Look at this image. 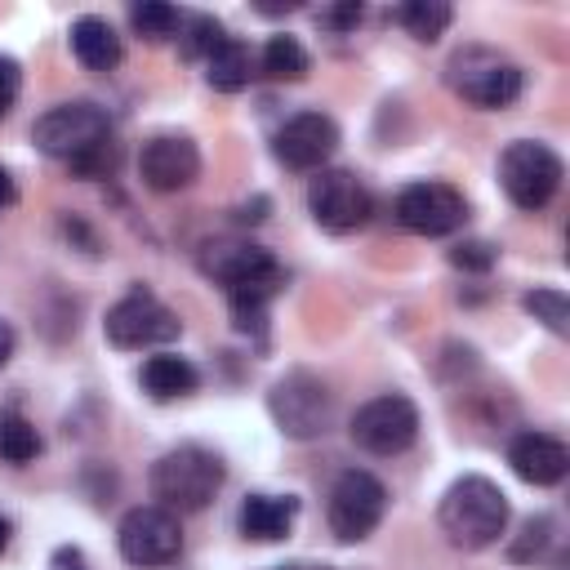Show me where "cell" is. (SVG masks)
<instances>
[{
	"label": "cell",
	"instance_id": "obj_1",
	"mask_svg": "<svg viewBox=\"0 0 570 570\" xmlns=\"http://www.w3.org/2000/svg\"><path fill=\"white\" fill-rule=\"evenodd\" d=\"M200 272L209 281H218L232 298V316L236 330H258L263 312L272 303V294L285 285L281 263L254 245V240H236V236H214L200 245Z\"/></svg>",
	"mask_w": 570,
	"mask_h": 570
},
{
	"label": "cell",
	"instance_id": "obj_2",
	"mask_svg": "<svg viewBox=\"0 0 570 570\" xmlns=\"http://www.w3.org/2000/svg\"><path fill=\"white\" fill-rule=\"evenodd\" d=\"M31 142H36L45 156L67 160L80 178L111 174V165H116L111 120H107V111L94 107V102H58V107H49V111L31 125Z\"/></svg>",
	"mask_w": 570,
	"mask_h": 570
},
{
	"label": "cell",
	"instance_id": "obj_3",
	"mask_svg": "<svg viewBox=\"0 0 570 570\" xmlns=\"http://www.w3.org/2000/svg\"><path fill=\"white\" fill-rule=\"evenodd\" d=\"M441 534L463 548V552H481L490 543H499V534L508 530V494L490 481V476H459L436 508Z\"/></svg>",
	"mask_w": 570,
	"mask_h": 570
},
{
	"label": "cell",
	"instance_id": "obj_4",
	"mask_svg": "<svg viewBox=\"0 0 570 570\" xmlns=\"http://www.w3.org/2000/svg\"><path fill=\"white\" fill-rule=\"evenodd\" d=\"M223 459L205 445H178L169 454H160L151 463V494L160 499V508H169L174 517L178 512H200L214 503V494L223 490Z\"/></svg>",
	"mask_w": 570,
	"mask_h": 570
},
{
	"label": "cell",
	"instance_id": "obj_5",
	"mask_svg": "<svg viewBox=\"0 0 570 570\" xmlns=\"http://www.w3.org/2000/svg\"><path fill=\"white\" fill-rule=\"evenodd\" d=\"M445 85H450L463 102L485 107V111H499V107H512V102L521 98L525 71H521L508 53H499V49H490V45H463V49H454L450 62H445Z\"/></svg>",
	"mask_w": 570,
	"mask_h": 570
},
{
	"label": "cell",
	"instance_id": "obj_6",
	"mask_svg": "<svg viewBox=\"0 0 570 570\" xmlns=\"http://www.w3.org/2000/svg\"><path fill=\"white\" fill-rule=\"evenodd\" d=\"M267 410L272 423L289 436V441H312L330 432L334 419V392L325 387V379H316L312 370H289L272 383L267 392Z\"/></svg>",
	"mask_w": 570,
	"mask_h": 570
},
{
	"label": "cell",
	"instance_id": "obj_7",
	"mask_svg": "<svg viewBox=\"0 0 570 570\" xmlns=\"http://www.w3.org/2000/svg\"><path fill=\"white\" fill-rule=\"evenodd\" d=\"M561 174H566V169H561V156H557L552 147L534 142V138H517V142H508L503 156H499V187H503L508 200H512L517 209H525V214L543 209V205L557 196Z\"/></svg>",
	"mask_w": 570,
	"mask_h": 570
},
{
	"label": "cell",
	"instance_id": "obj_8",
	"mask_svg": "<svg viewBox=\"0 0 570 570\" xmlns=\"http://www.w3.org/2000/svg\"><path fill=\"white\" fill-rule=\"evenodd\" d=\"M347 432H352V441H356L365 454L387 459V454H401V450L414 445V436H419V410H414L410 396L387 392V396L365 401V405L352 414V428H347Z\"/></svg>",
	"mask_w": 570,
	"mask_h": 570
},
{
	"label": "cell",
	"instance_id": "obj_9",
	"mask_svg": "<svg viewBox=\"0 0 570 570\" xmlns=\"http://www.w3.org/2000/svg\"><path fill=\"white\" fill-rule=\"evenodd\" d=\"M116 543H120V557L129 566H169L178 552H183V530H178V517L160 503H142V508H129L120 517V530H116Z\"/></svg>",
	"mask_w": 570,
	"mask_h": 570
},
{
	"label": "cell",
	"instance_id": "obj_10",
	"mask_svg": "<svg viewBox=\"0 0 570 570\" xmlns=\"http://www.w3.org/2000/svg\"><path fill=\"white\" fill-rule=\"evenodd\" d=\"M307 214L316 218L321 232L330 236H347L356 227H365L370 218V191L352 169H321L307 187Z\"/></svg>",
	"mask_w": 570,
	"mask_h": 570
},
{
	"label": "cell",
	"instance_id": "obj_11",
	"mask_svg": "<svg viewBox=\"0 0 570 570\" xmlns=\"http://www.w3.org/2000/svg\"><path fill=\"white\" fill-rule=\"evenodd\" d=\"M102 330H107V343H111V347L138 352V347H156V343L178 338L183 321H178L160 298H151L147 289H134V294H125V298L107 312Z\"/></svg>",
	"mask_w": 570,
	"mask_h": 570
},
{
	"label": "cell",
	"instance_id": "obj_12",
	"mask_svg": "<svg viewBox=\"0 0 570 570\" xmlns=\"http://www.w3.org/2000/svg\"><path fill=\"white\" fill-rule=\"evenodd\" d=\"M383 508H387L383 481L370 476V472H361V468H352V472H343V476L334 481L325 517H330V530H334L343 543H361V539L374 534V525L383 521Z\"/></svg>",
	"mask_w": 570,
	"mask_h": 570
},
{
	"label": "cell",
	"instance_id": "obj_13",
	"mask_svg": "<svg viewBox=\"0 0 570 570\" xmlns=\"http://www.w3.org/2000/svg\"><path fill=\"white\" fill-rule=\"evenodd\" d=\"M468 205L450 183H410L396 196V223L414 236H450L463 227Z\"/></svg>",
	"mask_w": 570,
	"mask_h": 570
},
{
	"label": "cell",
	"instance_id": "obj_14",
	"mask_svg": "<svg viewBox=\"0 0 570 570\" xmlns=\"http://www.w3.org/2000/svg\"><path fill=\"white\" fill-rule=\"evenodd\" d=\"M334 147H338V125L330 120V116H321V111H298V116H289L281 129H276V142H272V151H276V160L285 165V169H321L330 156H334Z\"/></svg>",
	"mask_w": 570,
	"mask_h": 570
},
{
	"label": "cell",
	"instance_id": "obj_15",
	"mask_svg": "<svg viewBox=\"0 0 570 570\" xmlns=\"http://www.w3.org/2000/svg\"><path fill=\"white\" fill-rule=\"evenodd\" d=\"M138 174L151 191H183L200 174V151L187 134H156L138 151Z\"/></svg>",
	"mask_w": 570,
	"mask_h": 570
},
{
	"label": "cell",
	"instance_id": "obj_16",
	"mask_svg": "<svg viewBox=\"0 0 570 570\" xmlns=\"http://www.w3.org/2000/svg\"><path fill=\"white\" fill-rule=\"evenodd\" d=\"M508 463L530 485H557L570 472V450L548 432H521L508 445Z\"/></svg>",
	"mask_w": 570,
	"mask_h": 570
},
{
	"label": "cell",
	"instance_id": "obj_17",
	"mask_svg": "<svg viewBox=\"0 0 570 570\" xmlns=\"http://www.w3.org/2000/svg\"><path fill=\"white\" fill-rule=\"evenodd\" d=\"M298 517V499L289 494H249L245 508H240V534L245 539H258V543H276L289 534Z\"/></svg>",
	"mask_w": 570,
	"mask_h": 570
},
{
	"label": "cell",
	"instance_id": "obj_18",
	"mask_svg": "<svg viewBox=\"0 0 570 570\" xmlns=\"http://www.w3.org/2000/svg\"><path fill=\"white\" fill-rule=\"evenodd\" d=\"M67 40H71V53H76L89 71H111V67L120 62V36H116V27H111L107 18H98V13L76 18Z\"/></svg>",
	"mask_w": 570,
	"mask_h": 570
},
{
	"label": "cell",
	"instance_id": "obj_19",
	"mask_svg": "<svg viewBox=\"0 0 570 570\" xmlns=\"http://www.w3.org/2000/svg\"><path fill=\"white\" fill-rule=\"evenodd\" d=\"M138 383H142V392H147L151 401H178V396L196 392L200 374H196V365H191L187 356L160 352V356H147V361H142Z\"/></svg>",
	"mask_w": 570,
	"mask_h": 570
},
{
	"label": "cell",
	"instance_id": "obj_20",
	"mask_svg": "<svg viewBox=\"0 0 570 570\" xmlns=\"http://www.w3.org/2000/svg\"><path fill=\"white\" fill-rule=\"evenodd\" d=\"M249 76H254V53H249V45L223 36L218 49L205 58V80H209V89H218V94H240V89L249 85Z\"/></svg>",
	"mask_w": 570,
	"mask_h": 570
},
{
	"label": "cell",
	"instance_id": "obj_21",
	"mask_svg": "<svg viewBox=\"0 0 570 570\" xmlns=\"http://www.w3.org/2000/svg\"><path fill=\"white\" fill-rule=\"evenodd\" d=\"M396 22H401L414 40L432 45V40L445 36V27L454 22V9H450L445 0H405V4L396 9Z\"/></svg>",
	"mask_w": 570,
	"mask_h": 570
},
{
	"label": "cell",
	"instance_id": "obj_22",
	"mask_svg": "<svg viewBox=\"0 0 570 570\" xmlns=\"http://www.w3.org/2000/svg\"><path fill=\"white\" fill-rule=\"evenodd\" d=\"M263 71L272 80H303L307 76V49L294 36H272L263 45Z\"/></svg>",
	"mask_w": 570,
	"mask_h": 570
},
{
	"label": "cell",
	"instance_id": "obj_23",
	"mask_svg": "<svg viewBox=\"0 0 570 570\" xmlns=\"http://www.w3.org/2000/svg\"><path fill=\"white\" fill-rule=\"evenodd\" d=\"M129 22H134V31L142 36V40H169L178 27H183V13L174 9V4H160V0H142V4H134L129 9Z\"/></svg>",
	"mask_w": 570,
	"mask_h": 570
},
{
	"label": "cell",
	"instance_id": "obj_24",
	"mask_svg": "<svg viewBox=\"0 0 570 570\" xmlns=\"http://www.w3.org/2000/svg\"><path fill=\"white\" fill-rule=\"evenodd\" d=\"M40 454V436L22 414H0V459L4 463H31Z\"/></svg>",
	"mask_w": 570,
	"mask_h": 570
},
{
	"label": "cell",
	"instance_id": "obj_25",
	"mask_svg": "<svg viewBox=\"0 0 570 570\" xmlns=\"http://www.w3.org/2000/svg\"><path fill=\"white\" fill-rule=\"evenodd\" d=\"M521 303H525V312H530L539 325H548L552 334H566V330H570V298H566L561 289H548V285H543V289H530Z\"/></svg>",
	"mask_w": 570,
	"mask_h": 570
},
{
	"label": "cell",
	"instance_id": "obj_26",
	"mask_svg": "<svg viewBox=\"0 0 570 570\" xmlns=\"http://www.w3.org/2000/svg\"><path fill=\"white\" fill-rule=\"evenodd\" d=\"M178 36H183V58H209L223 40V27H218V18L196 13V18H183Z\"/></svg>",
	"mask_w": 570,
	"mask_h": 570
},
{
	"label": "cell",
	"instance_id": "obj_27",
	"mask_svg": "<svg viewBox=\"0 0 570 570\" xmlns=\"http://www.w3.org/2000/svg\"><path fill=\"white\" fill-rule=\"evenodd\" d=\"M450 263L459 272H490L494 267V245L490 240H459L450 249Z\"/></svg>",
	"mask_w": 570,
	"mask_h": 570
},
{
	"label": "cell",
	"instance_id": "obj_28",
	"mask_svg": "<svg viewBox=\"0 0 570 570\" xmlns=\"http://www.w3.org/2000/svg\"><path fill=\"white\" fill-rule=\"evenodd\" d=\"M548 539H552V517H530L521 525V539L512 543V561H530Z\"/></svg>",
	"mask_w": 570,
	"mask_h": 570
},
{
	"label": "cell",
	"instance_id": "obj_29",
	"mask_svg": "<svg viewBox=\"0 0 570 570\" xmlns=\"http://www.w3.org/2000/svg\"><path fill=\"white\" fill-rule=\"evenodd\" d=\"M18 89H22V67H18L9 53H0V120L9 116V107H13Z\"/></svg>",
	"mask_w": 570,
	"mask_h": 570
},
{
	"label": "cell",
	"instance_id": "obj_30",
	"mask_svg": "<svg viewBox=\"0 0 570 570\" xmlns=\"http://www.w3.org/2000/svg\"><path fill=\"white\" fill-rule=\"evenodd\" d=\"M361 4H334V9H321V22L325 27H334V31H347V27H356L361 22Z\"/></svg>",
	"mask_w": 570,
	"mask_h": 570
},
{
	"label": "cell",
	"instance_id": "obj_31",
	"mask_svg": "<svg viewBox=\"0 0 570 570\" xmlns=\"http://www.w3.org/2000/svg\"><path fill=\"white\" fill-rule=\"evenodd\" d=\"M9 356H13V325L0 321V370L9 365Z\"/></svg>",
	"mask_w": 570,
	"mask_h": 570
},
{
	"label": "cell",
	"instance_id": "obj_32",
	"mask_svg": "<svg viewBox=\"0 0 570 570\" xmlns=\"http://www.w3.org/2000/svg\"><path fill=\"white\" fill-rule=\"evenodd\" d=\"M18 200V187H13V178H9V169H0V209H9Z\"/></svg>",
	"mask_w": 570,
	"mask_h": 570
},
{
	"label": "cell",
	"instance_id": "obj_33",
	"mask_svg": "<svg viewBox=\"0 0 570 570\" xmlns=\"http://www.w3.org/2000/svg\"><path fill=\"white\" fill-rule=\"evenodd\" d=\"M4 548H9V521L0 517V552H4Z\"/></svg>",
	"mask_w": 570,
	"mask_h": 570
}]
</instances>
